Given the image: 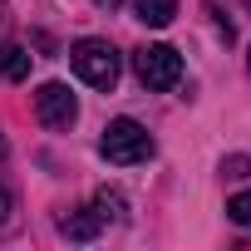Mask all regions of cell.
<instances>
[{
    "label": "cell",
    "mask_w": 251,
    "mask_h": 251,
    "mask_svg": "<svg viewBox=\"0 0 251 251\" xmlns=\"http://www.w3.org/2000/svg\"><path fill=\"white\" fill-rule=\"evenodd\" d=\"M99 153L118 168H133V163H148L153 158V133L143 128L138 118H113L103 138H99Z\"/></svg>",
    "instance_id": "6da1fadb"
},
{
    "label": "cell",
    "mask_w": 251,
    "mask_h": 251,
    "mask_svg": "<svg viewBox=\"0 0 251 251\" xmlns=\"http://www.w3.org/2000/svg\"><path fill=\"white\" fill-rule=\"evenodd\" d=\"M69 64L89 89H113L118 84V50L108 40H79L69 50Z\"/></svg>",
    "instance_id": "7a4b0ae2"
},
{
    "label": "cell",
    "mask_w": 251,
    "mask_h": 251,
    "mask_svg": "<svg viewBox=\"0 0 251 251\" xmlns=\"http://www.w3.org/2000/svg\"><path fill=\"white\" fill-rule=\"evenodd\" d=\"M133 69H138V79L148 84V89H177V79H182V54L173 50V45H143L138 54H133Z\"/></svg>",
    "instance_id": "3957f363"
},
{
    "label": "cell",
    "mask_w": 251,
    "mask_h": 251,
    "mask_svg": "<svg viewBox=\"0 0 251 251\" xmlns=\"http://www.w3.org/2000/svg\"><path fill=\"white\" fill-rule=\"evenodd\" d=\"M35 113H40L45 128H69V123L79 118V99L69 94V84L50 79V84H40V89H35Z\"/></svg>",
    "instance_id": "277c9868"
},
{
    "label": "cell",
    "mask_w": 251,
    "mask_h": 251,
    "mask_svg": "<svg viewBox=\"0 0 251 251\" xmlns=\"http://www.w3.org/2000/svg\"><path fill=\"white\" fill-rule=\"evenodd\" d=\"M59 231H64L69 241H94V236L103 231V217H99L94 207H84V212H69V217H59Z\"/></svg>",
    "instance_id": "5b68a950"
},
{
    "label": "cell",
    "mask_w": 251,
    "mask_h": 251,
    "mask_svg": "<svg viewBox=\"0 0 251 251\" xmlns=\"http://www.w3.org/2000/svg\"><path fill=\"white\" fill-rule=\"evenodd\" d=\"M133 15H138L143 25L163 30V25H173V15H177V0H133Z\"/></svg>",
    "instance_id": "8992f818"
},
{
    "label": "cell",
    "mask_w": 251,
    "mask_h": 251,
    "mask_svg": "<svg viewBox=\"0 0 251 251\" xmlns=\"http://www.w3.org/2000/svg\"><path fill=\"white\" fill-rule=\"evenodd\" d=\"M0 74H5V79H25L30 74V54L20 50V45H0Z\"/></svg>",
    "instance_id": "52a82bcc"
},
{
    "label": "cell",
    "mask_w": 251,
    "mask_h": 251,
    "mask_svg": "<svg viewBox=\"0 0 251 251\" xmlns=\"http://www.w3.org/2000/svg\"><path fill=\"white\" fill-rule=\"evenodd\" d=\"M94 212H99L103 222H123V217H128V202H123V192L103 187V192H94Z\"/></svg>",
    "instance_id": "ba28073f"
},
{
    "label": "cell",
    "mask_w": 251,
    "mask_h": 251,
    "mask_svg": "<svg viewBox=\"0 0 251 251\" xmlns=\"http://www.w3.org/2000/svg\"><path fill=\"white\" fill-rule=\"evenodd\" d=\"M226 217H231L236 226H246V231H251V187H246V192H236V197L226 202Z\"/></svg>",
    "instance_id": "9c48e42d"
},
{
    "label": "cell",
    "mask_w": 251,
    "mask_h": 251,
    "mask_svg": "<svg viewBox=\"0 0 251 251\" xmlns=\"http://www.w3.org/2000/svg\"><path fill=\"white\" fill-rule=\"evenodd\" d=\"M222 173H226V177H251V158H226Z\"/></svg>",
    "instance_id": "30bf717a"
},
{
    "label": "cell",
    "mask_w": 251,
    "mask_h": 251,
    "mask_svg": "<svg viewBox=\"0 0 251 251\" xmlns=\"http://www.w3.org/2000/svg\"><path fill=\"white\" fill-rule=\"evenodd\" d=\"M10 212H15V197H10V187H5V182H0V226L10 222Z\"/></svg>",
    "instance_id": "8fae6325"
},
{
    "label": "cell",
    "mask_w": 251,
    "mask_h": 251,
    "mask_svg": "<svg viewBox=\"0 0 251 251\" xmlns=\"http://www.w3.org/2000/svg\"><path fill=\"white\" fill-rule=\"evenodd\" d=\"M0 158H5V138H0Z\"/></svg>",
    "instance_id": "7c38bea8"
},
{
    "label": "cell",
    "mask_w": 251,
    "mask_h": 251,
    "mask_svg": "<svg viewBox=\"0 0 251 251\" xmlns=\"http://www.w3.org/2000/svg\"><path fill=\"white\" fill-rule=\"evenodd\" d=\"M103 5H113V0H103Z\"/></svg>",
    "instance_id": "4fadbf2b"
},
{
    "label": "cell",
    "mask_w": 251,
    "mask_h": 251,
    "mask_svg": "<svg viewBox=\"0 0 251 251\" xmlns=\"http://www.w3.org/2000/svg\"><path fill=\"white\" fill-rule=\"evenodd\" d=\"M246 64H251V54H246Z\"/></svg>",
    "instance_id": "5bb4252c"
}]
</instances>
